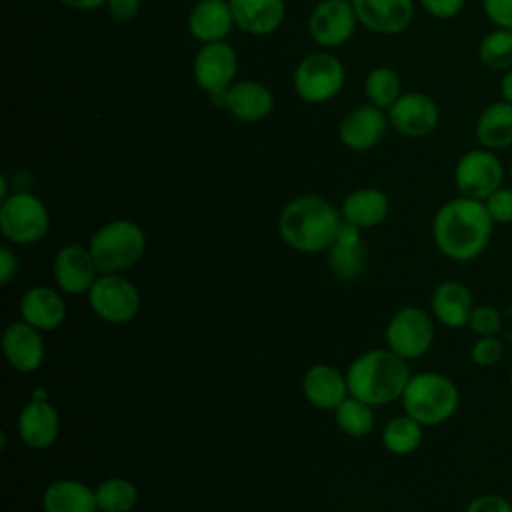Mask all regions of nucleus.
Wrapping results in <instances>:
<instances>
[{
  "label": "nucleus",
  "instance_id": "6e6552de",
  "mask_svg": "<svg viewBox=\"0 0 512 512\" xmlns=\"http://www.w3.org/2000/svg\"><path fill=\"white\" fill-rule=\"evenodd\" d=\"M432 318V314L418 306L398 308L384 328L386 348H390L406 362L422 358L432 348L436 338Z\"/></svg>",
  "mask_w": 512,
  "mask_h": 512
},
{
  "label": "nucleus",
  "instance_id": "f8f14e48",
  "mask_svg": "<svg viewBox=\"0 0 512 512\" xmlns=\"http://www.w3.org/2000/svg\"><path fill=\"white\" fill-rule=\"evenodd\" d=\"M236 70L238 56L226 40L202 44L192 62L194 80L210 98L224 94L236 82Z\"/></svg>",
  "mask_w": 512,
  "mask_h": 512
},
{
  "label": "nucleus",
  "instance_id": "1a4fd4ad",
  "mask_svg": "<svg viewBox=\"0 0 512 512\" xmlns=\"http://www.w3.org/2000/svg\"><path fill=\"white\" fill-rule=\"evenodd\" d=\"M86 298L94 316L116 326L132 322L142 308L136 284L124 274H100Z\"/></svg>",
  "mask_w": 512,
  "mask_h": 512
},
{
  "label": "nucleus",
  "instance_id": "a878e982",
  "mask_svg": "<svg viewBox=\"0 0 512 512\" xmlns=\"http://www.w3.org/2000/svg\"><path fill=\"white\" fill-rule=\"evenodd\" d=\"M42 512H98L96 492L76 478L52 480L40 498Z\"/></svg>",
  "mask_w": 512,
  "mask_h": 512
},
{
  "label": "nucleus",
  "instance_id": "473e14b6",
  "mask_svg": "<svg viewBox=\"0 0 512 512\" xmlns=\"http://www.w3.org/2000/svg\"><path fill=\"white\" fill-rule=\"evenodd\" d=\"M478 60L492 72H506L512 68V30L492 28L478 44Z\"/></svg>",
  "mask_w": 512,
  "mask_h": 512
},
{
  "label": "nucleus",
  "instance_id": "c03bdc74",
  "mask_svg": "<svg viewBox=\"0 0 512 512\" xmlns=\"http://www.w3.org/2000/svg\"><path fill=\"white\" fill-rule=\"evenodd\" d=\"M508 176H510V180H512V160H510V166H508Z\"/></svg>",
  "mask_w": 512,
  "mask_h": 512
},
{
  "label": "nucleus",
  "instance_id": "37998d69",
  "mask_svg": "<svg viewBox=\"0 0 512 512\" xmlns=\"http://www.w3.org/2000/svg\"><path fill=\"white\" fill-rule=\"evenodd\" d=\"M498 92H500V98L508 104H512V68L502 72L500 76V82H498Z\"/></svg>",
  "mask_w": 512,
  "mask_h": 512
},
{
  "label": "nucleus",
  "instance_id": "bb28decb",
  "mask_svg": "<svg viewBox=\"0 0 512 512\" xmlns=\"http://www.w3.org/2000/svg\"><path fill=\"white\" fill-rule=\"evenodd\" d=\"M390 200L384 190L374 186H364L352 190L340 204L342 220L358 228H374L388 218Z\"/></svg>",
  "mask_w": 512,
  "mask_h": 512
},
{
  "label": "nucleus",
  "instance_id": "a18cd8bd",
  "mask_svg": "<svg viewBox=\"0 0 512 512\" xmlns=\"http://www.w3.org/2000/svg\"><path fill=\"white\" fill-rule=\"evenodd\" d=\"M508 380H510V386H512V366H510V372H508Z\"/></svg>",
  "mask_w": 512,
  "mask_h": 512
},
{
  "label": "nucleus",
  "instance_id": "9d476101",
  "mask_svg": "<svg viewBox=\"0 0 512 512\" xmlns=\"http://www.w3.org/2000/svg\"><path fill=\"white\" fill-rule=\"evenodd\" d=\"M452 178L460 196L484 202L504 184V164L498 158V152L476 146L456 160Z\"/></svg>",
  "mask_w": 512,
  "mask_h": 512
},
{
  "label": "nucleus",
  "instance_id": "2eb2a0df",
  "mask_svg": "<svg viewBox=\"0 0 512 512\" xmlns=\"http://www.w3.org/2000/svg\"><path fill=\"white\" fill-rule=\"evenodd\" d=\"M52 276L62 294L80 296L90 292L100 272L90 254V248L72 242V244L60 246L58 252L54 254Z\"/></svg>",
  "mask_w": 512,
  "mask_h": 512
},
{
  "label": "nucleus",
  "instance_id": "49530a36",
  "mask_svg": "<svg viewBox=\"0 0 512 512\" xmlns=\"http://www.w3.org/2000/svg\"><path fill=\"white\" fill-rule=\"evenodd\" d=\"M410 512H416V510H410Z\"/></svg>",
  "mask_w": 512,
  "mask_h": 512
},
{
  "label": "nucleus",
  "instance_id": "39448f33",
  "mask_svg": "<svg viewBox=\"0 0 512 512\" xmlns=\"http://www.w3.org/2000/svg\"><path fill=\"white\" fill-rule=\"evenodd\" d=\"M88 248L100 274H124L142 260L146 232L132 220L116 218L90 236Z\"/></svg>",
  "mask_w": 512,
  "mask_h": 512
},
{
  "label": "nucleus",
  "instance_id": "79ce46f5",
  "mask_svg": "<svg viewBox=\"0 0 512 512\" xmlns=\"http://www.w3.org/2000/svg\"><path fill=\"white\" fill-rule=\"evenodd\" d=\"M58 2L72 10H96V8L106 6L108 0H58Z\"/></svg>",
  "mask_w": 512,
  "mask_h": 512
},
{
  "label": "nucleus",
  "instance_id": "412c9836",
  "mask_svg": "<svg viewBox=\"0 0 512 512\" xmlns=\"http://www.w3.org/2000/svg\"><path fill=\"white\" fill-rule=\"evenodd\" d=\"M20 318L40 332H52L66 320L68 306L60 290L38 284L20 296Z\"/></svg>",
  "mask_w": 512,
  "mask_h": 512
},
{
  "label": "nucleus",
  "instance_id": "f3484780",
  "mask_svg": "<svg viewBox=\"0 0 512 512\" xmlns=\"http://www.w3.org/2000/svg\"><path fill=\"white\" fill-rule=\"evenodd\" d=\"M328 252V268L342 282L358 280L368 268V248L362 238V228L342 220L336 238Z\"/></svg>",
  "mask_w": 512,
  "mask_h": 512
},
{
  "label": "nucleus",
  "instance_id": "a211bd4d",
  "mask_svg": "<svg viewBox=\"0 0 512 512\" xmlns=\"http://www.w3.org/2000/svg\"><path fill=\"white\" fill-rule=\"evenodd\" d=\"M2 354L10 368L22 374L36 372L46 356L42 332L22 318L10 322L2 332Z\"/></svg>",
  "mask_w": 512,
  "mask_h": 512
},
{
  "label": "nucleus",
  "instance_id": "c85d7f7f",
  "mask_svg": "<svg viewBox=\"0 0 512 512\" xmlns=\"http://www.w3.org/2000/svg\"><path fill=\"white\" fill-rule=\"evenodd\" d=\"M422 434L424 426L404 412L384 424L382 446L394 456H408L420 448Z\"/></svg>",
  "mask_w": 512,
  "mask_h": 512
},
{
  "label": "nucleus",
  "instance_id": "cd10ccee",
  "mask_svg": "<svg viewBox=\"0 0 512 512\" xmlns=\"http://www.w3.org/2000/svg\"><path fill=\"white\" fill-rule=\"evenodd\" d=\"M478 146L500 152L512 146V104L502 98L484 106L474 122Z\"/></svg>",
  "mask_w": 512,
  "mask_h": 512
},
{
  "label": "nucleus",
  "instance_id": "dca6fc26",
  "mask_svg": "<svg viewBox=\"0 0 512 512\" xmlns=\"http://www.w3.org/2000/svg\"><path fill=\"white\" fill-rule=\"evenodd\" d=\"M388 126V112L368 102L356 106L340 120L338 138L348 150L366 152L380 144V140L386 136Z\"/></svg>",
  "mask_w": 512,
  "mask_h": 512
},
{
  "label": "nucleus",
  "instance_id": "5701e85b",
  "mask_svg": "<svg viewBox=\"0 0 512 512\" xmlns=\"http://www.w3.org/2000/svg\"><path fill=\"white\" fill-rule=\"evenodd\" d=\"M474 310L472 292L466 284L458 280L440 282L430 296V312L436 322L446 328L468 326L470 314Z\"/></svg>",
  "mask_w": 512,
  "mask_h": 512
},
{
  "label": "nucleus",
  "instance_id": "b1692460",
  "mask_svg": "<svg viewBox=\"0 0 512 512\" xmlns=\"http://www.w3.org/2000/svg\"><path fill=\"white\" fill-rule=\"evenodd\" d=\"M234 24L252 36L276 32L286 16L284 0H228Z\"/></svg>",
  "mask_w": 512,
  "mask_h": 512
},
{
  "label": "nucleus",
  "instance_id": "4c0bfd02",
  "mask_svg": "<svg viewBox=\"0 0 512 512\" xmlns=\"http://www.w3.org/2000/svg\"><path fill=\"white\" fill-rule=\"evenodd\" d=\"M418 4L436 20H452L464 10L466 0H418Z\"/></svg>",
  "mask_w": 512,
  "mask_h": 512
},
{
  "label": "nucleus",
  "instance_id": "a19ab883",
  "mask_svg": "<svg viewBox=\"0 0 512 512\" xmlns=\"http://www.w3.org/2000/svg\"><path fill=\"white\" fill-rule=\"evenodd\" d=\"M18 256L10 246H0V282L10 284V280L18 274Z\"/></svg>",
  "mask_w": 512,
  "mask_h": 512
},
{
  "label": "nucleus",
  "instance_id": "6ab92c4d",
  "mask_svg": "<svg viewBox=\"0 0 512 512\" xmlns=\"http://www.w3.org/2000/svg\"><path fill=\"white\" fill-rule=\"evenodd\" d=\"M358 22L384 36H396L410 28L416 4L414 0H350Z\"/></svg>",
  "mask_w": 512,
  "mask_h": 512
},
{
  "label": "nucleus",
  "instance_id": "aec40b11",
  "mask_svg": "<svg viewBox=\"0 0 512 512\" xmlns=\"http://www.w3.org/2000/svg\"><path fill=\"white\" fill-rule=\"evenodd\" d=\"M242 122H260L274 110L272 90L258 80H236L224 94L212 98Z\"/></svg>",
  "mask_w": 512,
  "mask_h": 512
},
{
  "label": "nucleus",
  "instance_id": "4468645a",
  "mask_svg": "<svg viewBox=\"0 0 512 512\" xmlns=\"http://www.w3.org/2000/svg\"><path fill=\"white\" fill-rule=\"evenodd\" d=\"M390 126L406 138H424L438 128L440 108L426 92H404L388 110Z\"/></svg>",
  "mask_w": 512,
  "mask_h": 512
},
{
  "label": "nucleus",
  "instance_id": "7ed1b4c3",
  "mask_svg": "<svg viewBox=\"0 0 512 512\" xmlns=\"http://www.w3.org/2000/svg\"><path fill=\"white\" fill-rule=\"evenodd\" d=\"M410 376L408 362L390 348L362 352L346 368L350 396L360 398L374 408L400 400Z\"/></svg>",
  "mask_w": 512,
  "mask_h": 512
},
{
  "label": "nucleus",
  "instance_id": "393cba45",
  "mask_svg": "<svg viewBox=\"0 0 512 512\" xmlns=\"http://www.w3.org/2000/svg\"><path fill=\"white\" fill-rule=\"evenodd\" d=\"M232 26L236 24L228 0H198L188 14V32L202 44L226 40Z\"/></svg>",
  "mask_w": 512,
  "mask_h": 512
},
{
  "label": "nucleus",
  "instance_id": "c9c22d12",
  "mask_svg": "<svg viewBox=\"0 0 512 512\" xmlns=\"http://www.w3.org/2000/svg\"><path fill=\"white\" fill-rule=\"evenodd\" d=\"M486 210L494 224H512V186H500L486 200Z\"/></svg>",
  "mask_w": 512,
  "mask_h": 512
},
{
  "label": "nucleus",
  "instance_id": "e433bc0d",
  "mask_svg": "<svg viewBox=\"0 0 512 512\" xmlns=\"http://www.w3.org/2000/svg\"><path fill=\"white\" fill-rule=\"evenodd\" d=\"M482 14L492 28L512 30V0H482Z\"/></svg>",
  "mask_w": 512,
  "mask_h": 512
},
{
  "label": "nucleus",
  "instance_id": "9b49d317",
  "mask_svg": "<svg viewBox=\"0 0 512 512\" xmlns=\"http://www.w3.org/2000/svg\"><path fill=\"white\" fill-rule=\"evenodd\" d=\"M16 430L22 444L32 450H46L58 440L60 414L48 400V392L44 388H36L30 400L20 408Z\"/></svg>",
  "mask_w": 512,
  "mask_h": 512
},
{
  "label": "nucleus",
  "instance_id": "2f4dec72",
  "mask_svg": "<svg viewBox=\"0 0 512 512\" xmlns=\"http://www.w3.org/2000/svg\"><path fill=\"white\" fill-rule=\"evenodd\" d=\"M364 94L370 104H374L382 110H388L404 94L402 78L390 66H376L366 74Z\"/></svg>",
  "mask_w": 512,
  "mask_h": 512
},
{
  "label": "nucleus",
  "instance_id": "423d86ee",
  "mask_svg": "<svg viewBox=\"0 0 512 512\" xmlns=\"http://www.w3.org/2000/svg\"><path fill=\"white\" fill-rule=\"evenodd\" d=\"M50 228V212L46 204L30 192H12L0 204V232L18 246L40 242Z\"/></svg>",
  "mask_w": 512,
  "mask_h": 512
},
{
  "label": "nucleus",
  "instance_id": "20e7f679",
  "mask_svg": "<svg viewBox=\"0 0 512 512\" xmlns=\"http://www.w3.org/2000/svg\"><path fill=\"white\" fill-rule=\"evenodd\" d=\"M408 416L426 426L448 422L460 406V390L452 378L442 372L412 374L400 398Z\"/></svg>",
  "mask_w": 512,
  "mask_h": 512
},
{
  "label": "nucleus",
  "instance_id": "0eeeda50",
  "mask_svg": "<svg viewBox=\"0 0 512 512\" xmlns=\"http://www.w3.org/2000/svg\"><path fill=\"white\" fill-rule=\"evenodd\" d=\"M346 70L332 52H312L304 56L294 70V90L308 104L330 102L344 86Z\"/></svg>",
  "mask_w": 512,
  "mask_h": 512
},
{
  "label": "nucleus",
  "instance_id": "f257e3e1",
  "mask_svg": "<svg viewBox=\"0 0 512 512\" xmlns=\"http://www.w3.org/2000/svg\"><path fill=\"white\" fill-rule=\"evenodd\" d=\"M494 220L486 204L468 196L446 200L432 218V240L454 262H472L490 244Z\"/></svg>",
  "mask_w": 512,
  "mask_h": 512
},
{
  "label": "nucleus",
  "instance_id": "72a5a7b5",
  "mask_svg": "<svg viewBox=\"0 0 512 512\" xmlns=\"http://www.w3.org/2000/svg\"><path fill=\"white\" fill-rule=\"evenodd\" d=\"M468 326L476 336H496L498 330L502 328L500 310L496 306H490V304L474 306V310L470 314V320H468Z\"/></svg>",
  "mask_w": 512,
  "mask_h": 512
},
{
  "label": "nucleus",
  "instance_id": "7c9ffc66",
  "mask_svg": "<svg viewBox=\"0 0 512 512\" xmlns=\"http://www.w3.org/2000/svg\"><path fill=\"white\" fill-rule=\"evenodd\" d=\"M98 512H130L138 502V488L132 480L112 476L102 480L96 488Z\"/></svg>",
  "mask_w": 512,
  "mask_h": 512
},
{
  "label": "nucleus",
  "instance_id": "ea45409f",
  "mask_svg": "<svg viewBox=\"0 0 512 512\" xmlns=\"http://www.w3.org/2000/svg\"><path fill=\"white\" fill-rule=\"evenodd\" d=\"M142 6V0H108L106 10L112 20L116 22H130L138 16Z\"/></svg>",
  "mask_w": 512,
  "mask_h": 512
},
{
  "label": "nucleus",
  "instance_id": "ddd939ff",
  "mask_svg": "<svg viewBox=\"0 0 512 512\" xmlns=\"http://www.w3.org/2000/svg\"><path fill=\"white\" fill-rule=\"evenodd\" d=\"M358 16L350 0H322L314 6L308 18V32L322 48L346 44L356 30Z\"/></svg>",
  "mask_w": 512,
  "mask_h": 512
},
{
  "label": "nucleus",
  "instance_id": "58836bf2",
  "mask_svg": "<svg viewBox=\"0 0 512 512\" xmlns=\"http://www.w3.org/2000/svg\"><path fill=\"white\" fill-rule=\"evenodd\" d=\"M464 512H512V502L498 494H482L472 498Z\"/></svg>",
  "mask_w": 512,
  "mask_h": 512
},
{
  "label": "nucleus",
  "instance_id": "f704fd0d",
  "mask_svg": "<svg viewBox=\"0 0 512 512\" xmlns=\"http://www.w3.org/2000/svg\"><path fill=\"white\" fill-rule=\"evenodd\" d=\"M504 356V342L496 336H478V340L470 348V358L478 366H494Z\"/></svg>",
  "mask_w": 512,
  "mask_h": 512
},
{
  "label": "nucleus",
  "instance_id": "f03ea898",
  "mask_svg": "<svg viewBox=\"0 0 512 512\" xmlns=\"http://www.w3.org/2000/svg\"><path fill=\"white\" fill-rule=\"evenodd\" d=\"M342 222L340 208L316 194H302L286 202L278 218L282 242L300 254L326 252Z\"/></svg>",
  "mask_w": 512,
  "mask_h": 512
},
{
  "label": "nucleus",
  "instance_id": "4be33fe9",
  "mask_svg": "<svg viewBox=\"0 0 512 512\" xmlns=\"http://www.w3.org/2000/svg\"><path fill=\"white\" fill-rule=\"evenodd\" d=\"M302 394L314 408L334 410L350 396L346 372H340L336 366L326 362L314 364L302 376Z\"/></svg>",
  "mask_w": 512,
  "mask_h": 512
},
{
  "label": "nucleus",
  "instance_id": "c756f323",
  "mask_svg": "<svg viewBox=\"0 0 512 512\" xmlns=\"http://www.w3.org/2000/svg\"><path fill=\"white\" fill-rule=\"evenodd\" d=\"M334 422L342 434L350 438H364L374 430V406L360 398L348 396L334 408Z\"/></svg>",
  "mask_w": 512,
  "mask_h": 512
}]
</instances>
